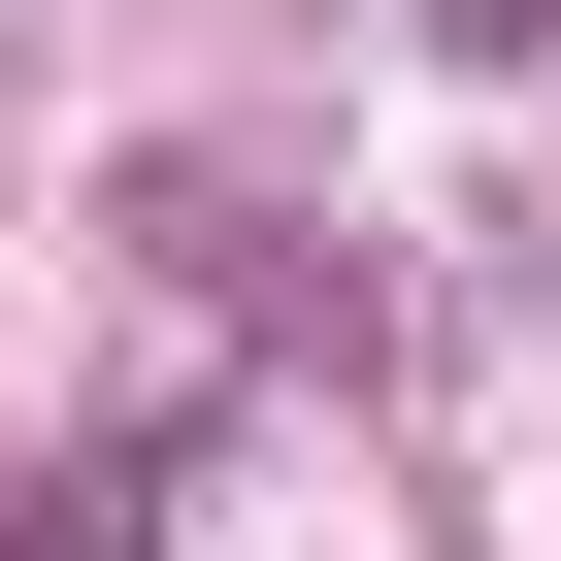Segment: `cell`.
Wrapping results in <instances>:
<instances>
[{
  "instance_id": "cell-1",
  "label": "cell",
  "mask_w": 561,
  "mask_h": 561,
  "mask_svg": "<svg viewBox=\"0 0 561 561\" xmlns=\"http://www.w3.org/2000/svg\"><path fill=\"white\" fill-rule=\"evenodd\" d=\"M0 561H165V462H34V495H0Z\"/></svg>"
},
{
  "instance_id": "cell-2",
  "label": "cell",
  "mask_w": 561,
  "mask_h": 561,
  "mask_svg": "<svg viewBox=\"0 0 561 561\" xmlns=\"http://www.w3.org/2000/svg\"><path fill=\"white\" fill-rule=\"evenodd\" d=\"M430 34H462V67H528V34H561V0H430Z\"/></svg>"
}]
</instances>
